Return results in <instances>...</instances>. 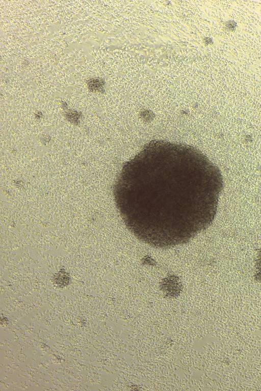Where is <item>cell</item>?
I'll list each match as a JSON object with an SVG mask.
<instances>
[{
    "label": "cell",
    "instance_id": "obj_1",
    "mask_svg": "<svg viewBox=\"0 0 261 391\" xmlns=\"http://www.w3.org/2000/svg\"><path fill=\"white\" fill-rule=\"evenodd\" d=\"M223 187L220 171L199 150L153 140L125 162L114 184L127 229L156 248L189 242L207 228Z\"/></svg>",
    "mask_w": 261,
    "mask_h": 391
},
{
    "label": "cell",
    "instance_id": "obj_2",
    "mask_svg": "<svg viewBox=\"0 0 261 391\" xmlns=\"http://www.w3.org/2000/svg\"><path fill=\"white\" fill-rule=\"evenodd\" d=\"M103 84V81L100 79H91L88 82L89 89L93 90L101 89Z\"/></svg>",
    "mask_w": 261,
    "mask_h": 391
}]
</instances>
